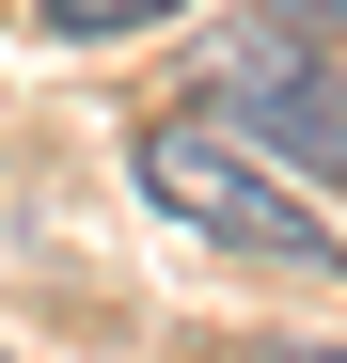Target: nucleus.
Returning a JSON list of instances; mask_svg holds the SVG:
<instances>
[{
	"instance_id": "nucleus-1",
	"label": "nucleus",
	"mask_w": 347,
	"mask_h": 363,
	"mask_svg": "<svg viewBox=\"0 0 347 363\" xmlns=\"http://www.w3.org/2000/svg\"><path fill=\"white\" fill-rule=\"evenodd\" d=\"M127 174H142L158 221H190V237H221V253H253V269H331V221L284 190V174H253L221 111H190V127L158 111V127L127 143Z\"/></svg>"
},
{
	"instance_id": "nucleus-4",
	"label": "nucleus",
	"mask_w": 347,
	"mask_h": 363,
	"mask_svg": "<svg viewBox=\"0 0 347 363\" xmlns=\"http://www.w3.org/2000/svg\"><path fill=\"white\" fill-rule=\"evenodd\" d=\"M268 32H347V0H268Z\"/></svg>"
},
{
	"instance_id": "nucleus-2",
	"label": "nucleus",
	"mask_w": 347,
	"mask_h": 363,
	"mask_svg": "<svg viewBox=\"0 0 347 363\" xmlns=\"http://www.w3.org/2000/svg\"><path fill=\"white\" fill-rule=\"evenodd\" d=\"M205 95H221V127H253V143H284V158L347 174V64H316V32H300V64H284V48H237Z\"/></svg>"
},
{
	"instance_id": "nucleus-5",
	"label": "nucleus",
	"mask_w": 347,
	"mask_h": 363,
	"mask_svg": "<svg viewBox=\"0 0 347 363\" xmlns=\"http://www.w3.org/2000/svg\"><path fill=\"white\" fill-rule=\"evenodd\" d=\"M253 363H347V347H253Z\"/></svg>"
},
{
	"instance_id": "nucleus-3",
	"label": "nucleus",
	"mask_w": 347,
	"mask_h": 363,
	"mask_svg": "<svg viewBox=\"0 0 347 363\" xmlns=\"http://www.w3.org/2000/svg\"><path fill=\"white\" fill-rule=\"evenodd\" d=\"M190 0H47V48H110V32H158Z\"/></svg>"
}]
</instances>
